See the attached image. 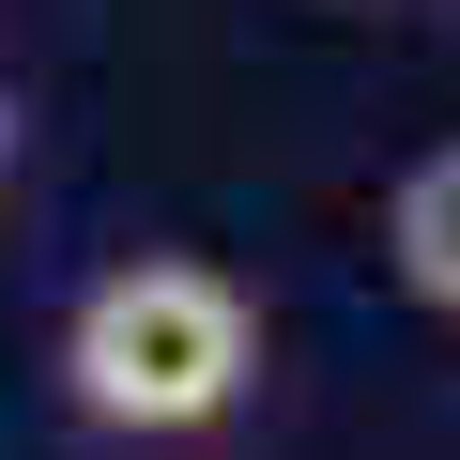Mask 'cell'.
<instances>
[{"instance_id": "3957f363", "label": "cell", "mask_w": 460, "mask_h": 460, "mask_svg": "<svg viewBox=\"0 0 460 460\" xmlns=\"http://www.w3.org/2000/svg\"><path fill=\"white\" fill-rule=\"evenodd\" d=\"M0 169H16V93H0Z\"/></svg>"}, {"instance_id": "6da1fadb", "label": "cell", "mask_w": 460, "mask_h": 460, "mask_svg": "<svg viewBox=\"0 0 460 460\" xmlns=\"http://www.w3.org/2000/svg\"><path fill=\"white\" fill-rule=\"evenodd\" d=\"M246 368H261V307L215 261H123L77 292V338H62V384L108 429H215Z\"/></svg>"}, {"instance_id": "7a4b0ae2", "label": "cell", "mask_w": 460, "mask_h": 460, "mask_svg": "<svg viewBox=\"0 0 460 460\" xmlns=\"http://www.w3.org/2000/svg\"><path fill=\"white\" fill-rule=\"evenodd\" d=\"M399 277H414L429 307H460V154H429V169L399 184Z\"/></svg>"}]
</instances>
